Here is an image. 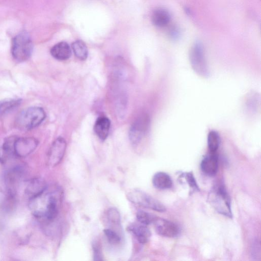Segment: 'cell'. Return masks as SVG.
Instances as JSON below:
<instances>
[{
	"label": "cell",
	"mask_w": 261,
	"mask_h": 261,
	"mask_svg": "<svg viewBox=\"0 0 261 261\" xmlns=\"http://www.w3.org/2000/svg\"><path fill=\"white\" fill-rule=\"evenodd\" d=\"M136 218L140 224L148 225L153 223L157 217L151 214L141 210L138 211Z\"/></svg>",
	"instance_id": "obj_23"
},
{
	"label": "cell",
	"mask_w": 261,
	"mask_h": 261,
	"mask_svg": "<svg viewBox=\"0 0 261 261\" xmlns=\"http://www.w3.org/2000/svg\"><path fill=\"white\" fill-rule=\"evenodd\" d=\"M170 19L169 12L163 8L155 9L151 15V20L153 24L159 28L166 26L169 23Z\"/></svg>",
	"instance_id": "obj_16"
},
{
	"label": "cell",
	"mask_w": 261,
	"mask_h": 261,
	"mask_svg": "<svg viewBox=\"0 0 261 261\" xmlns=\"http://www.w3.org/2000/svg\"><path fill=\"white\" fill-rule=\"evenodd\" d=\"M153 223L156 232L161 236L175 238L180 233L179 227L170 220L157 217Z\"/></svg>",
	"instance_id": "obj_11"
},
{
	"label": "cell",
	"mask_w": 261,
	"mask_h": 261,
	"mask_svg": "<svg viewBox=\"0 0 261 261\" xmlns=\"http://www.w3.org/2000/svg\"><path fill=\"white\" fill-rule=\"evenodd\" d=\"M220 137L218 133L214 130L210 131L207 135V146L210 152L215 153L220 145Z\"/></svg>",
	"instance_id": "obj_21"
},
{
	"label": "cell",
	"mask_w": 261,
	"mask_h": 261,
	"mask_svg": "<svg viewBox=\"0 0 261 261\" xmlns=\"http://www.w3.org/2000/svg\"><path fill=\"white\" fill-rule=\"evenodd\" d=\"M109 221L114 225H119L120 223V215L119 212L115 208H110L107 213Z\"/></svg>",
	"instance_id": "obj_25"
},
{
	"label": "cell",
	"mask_w": 261,
	"mask_h": 261,
	"mask_svg": "<svg viewBox=\"0 0 261 261\" xmlns=\"http://www.w3.org/2000/svg\"><path fill=\"white\" fill-rule=\"evenodd\" d=\"M45 117V112L42 108L31 107L22 110L17 115L15 124L21 130H30L41 124Z\"/></svg>",
	"instance_id": "obj_2"
},
{
	"label": "cell",
	"mask_w": 261,
	"mask_h": 261,
	"mask_svg": "<svg viewBox=\"0 0 261 261\" xmlns=\"http://www.w3.org/2000/svg\"><path fill=\"white\" fill-rule=\"evenodd\" d=\"M111 122L110 120L106 117L98 118L94 126V130L97 137L103 141L107 138Z\"/></svg>",
	"instance_id": "obj_15"
},
{
	"label": "cell",
	"mask_w": 261,
	"mask_h": 261,
	"mask_svg": "<svg viewBox=\"0 0 261 261\" xmlns=\"http://www.w3.org/2000/svg\"><path fill=\"white\" fill-rule=\"evenodd\" d=\"M127 197L132 202L159 212L166 211L164 205L146 193L139 190L129 192Z\"/></svg>",
	"instance_id": "obj_6"
},
{
	"label": "cell",
	"mask_w": 261,
	"mask_h": 261,
	"mask_svg": "<svg viewBox=\"0 0 261 261\" xmlns=\"http://www.w3.org/2000/svg\"><path fill=\"white\" fill-rule=\"evenodd\" d=\"M46 190L29 199V207L35 217L50 221L57 216L59 197L56 191L46 192Z\"/></svg>",
	"instance_id": "obj_1"
},
{
	"label": "cell",
	"mask_w": 261,
	"mask_h": 261,
	"mask_svg": "<svg viewBox=\"0 0 261 261\" xmlns=\"http://www.w3.org/2000/svg\"><path fill=\"white\" fill-rule=\"evenodd\" d=\"M152 184L156 189L165 190L172 187V180L170 176L166 173L158 172L153 176Z\"/></svg>",
	"instance_id": "obj_17"
},
{
	"label": "cell",
	"mask_w": 261,
	"mask_h": 261,
	"mask_svg": "<svg viewBox=\"0 0 261 261\" xmlns=\"http://www.w3.org/2000/svg\"><path fill=\"white\" fill-rule=\"evenodd\" d=\"M50 51L51 56L58 60H66L69 59L71 55L70 47L64 41L55 44Z\"/></svg>",
	"instance_id": "obj_14"
},
{
	"label": "cell",
	"mask_w": 261,
	"mask_h": 261,
	"mask_svg": "<svg viewBox=\"0 0 261 261\" xmlns=\"http://www.w3.org/2000/svg\"><path fill=\"white\" fill-rule=\"evenodd\" d=\"M47 189V185L41 177H35L30 180L24 192L29 199L43 193Z\"/></svg>",
	"instance_id": "obj_12"
},
{
	"label": "cell",
	"mask_w": 261,
	"mask_h": 261,
	"mask_svg": "<svg viewBox=\"0 0 261 261\" xmlns=\"http://www.w3.org/2000/svg\"><path fill=\"white\" fill-rule=\"evenodd\" d=\"M94 259L95 260H102V254L100 250V248L96 244L93 246Z\"/></svg>",
	"instance_id": "obj_27"
},
{
	"label": "cell",
	"mask_w": 261,
	"mask_h": 261,
	"mask_svg": "<svg viewBox=\"0 0 261 261\" xmlns=\"http://www.w3.org/2000/svg\"><path fill=\"white\" fill-rule=\"evenodd\" d=\"M200 167L203 172L206 175H215L218 168V157L216 152H211L206 155L201 161Z\"/></svg>",
	"instance_id": "obj_13"
},
{
	"label": "cell",
	"mask_w": 261,
	"mask_h": 261,
	"mask_svg": "<svg viewBox=\"0 0 261 261\" xmlns=\"http://www.w3.org/2000/svg\"><path fill=\"white\" fill-rule=\"evenodd\" d=\"M103 232L110 244L116 245L120 243L121 240L120 236L113 230L106 229L103 230Z\"/></svg>",
	"instance_id": "obj_24"
},
{
	"label": "cell",
	"mask_w": 261,
	"mask_h": 261,
	"mask_svg": "<svg viewBox=\"0 0 261 261\" xmlns=\"http://www.w3.org/2000/svg\"><path fill=\"white\" fill-rule=\"evenodd\" d=\"M72 49L77 58L85 60L88 57V49L85 43L82 40H76L71 45Z\"/></svg>",
	"instance_id": "obj_20"
},
{
	"label": "cell",
	"mask_w": 261,
	"mask_h": 261,
	"mask_svg": "<svg viewBox=\"0 0 261 261\" xmlns=\"http://www.w3.org/2000/svg\"><path fill=\"white\" fill-rule=\"evenodd\" d=\"M66 148V142L62 137L57 138L51 145L47 156V163L50 167L58 165L62 161Z\"/></svg>",
	"instance_id": "obj_7"
},
{
	"label": "cell",
	"mask_w": 261,
	"mask_h": 261,
	"mask_svg": "<svg viewBox=\"0 0 261 261\" xmlns=\"http://www.w3.org/2000/svg\"><path fill=\"white\" fill-rule=\"evenodd\" d=\"M16 137H10L5 140L2 146V159L4 161L15 155L14 141Z\"/></svg>",
	"instance_id": "obj_19"
},
{
	"label": "cell",
	"mask_w": 261,
	"mask_h": 261,
	"mask_svg": "<svg viewBox=\"0 0 261 261\" xmlns=\"http://www.w3.org/2000/svg\"><path fill=\"white\" fill-rule=\"evenodd\" d=\"M38 141L33 137H16L14 141V152L17 156L24 157L37 148Z\"/></svg>",
	"instance_id": "obj_10"
},
{
	"label": "cell",
	"mask_w": 261,
	"mask_h": 261,
	"mask_svg": "<svg viewBox=\"0 0 261 261\" xmlns=\"http://www.w3.org/2000/svg\"><path fill=\"white\" fill-rule=\"evenodd\" d=\"M130 230L135 234L138 241L141 244L148 242L151 237V232L147 225H135L130 227Z\"/></svg>",
	"instance_id": "obj_18"
},
{
	"label": "cell",
	"mask_w": 261,
	"mask_h": 261,
	"mask_svg": "<svg viewBox=\"0 0 261 261\" xmlns=\"http://www.w3.org/2000/svg\"><path fill=\"white\" fill-rule=\"evenodd\" d=\"M33 42L29 34L23 31L13 37L12 41V55L17 62L29 59L33 52Z\"/></svg>",
	"instance_id": "obj_3"
},
{
	"label": "cell",
	"mask_w": 261,
	"mask_h": 261,
	"mask_svg": "<svg viewBox=\"0 0 261 261\" xmlns=\"http://www.w3.org/2000/svg\"><path fill=\"white\" fill-rule=\"evenodd\" d=\"M208 200L218 213L232 217L230 199L223 185H219L212 190L209 193Z\"/></svg>",
	"instance_id": "obj_4"
},
{
	"label": "cell",
	"mask_w": 261,
	"mask_h": 261,
	"mask_svg": "<svg viewBox=\"0 0 261 261\" xmlns=\"http://www.w3.org/2000/svg\"><path fill=\"white\" fill-rule=\"evenodd\" d=\"M189 60L193 70L199 76L207 77L209 70L205 58L203 47L200 42H195L189 52Z\"/></svg>",
	"instance_id": "obj_5"
},
{
	"label": "cell",
	"mask_w": 261,
	"mask_h": 261,
	"mask_svg": "<svg viewBox=\"0 0 261 261\" xmlns=\"http://www.w3.org/2000/svg\"><path fill=\"white\" fill-rule=\"evenodd\" d=\"M150 119L148 115L143 114L132 124L129 132L130 141L134 144L139 142L148 129Z\"/></svg>",
	"instance_id": "obj_8"
},
{
	"label": "cell",
	"mask_w": 261,
	"mask_h": 261,
	"mask_svg": "<svg viewBox=\"0 0 261 261\" xmlns=\"http://www.w3.org/2000/svg\"><path fill=\"white\" fill-rule=\"evenodd\" d=\"M185 179L188 182L189 187L193 190V191H198L199 187L197 185L196 181L193 176V174L192 172H188L185 173Z\"/></svg>",
	"instance_id": "obj_26"
},
{
	"label": "cell",
	"mask_w": 261,
	"mask_h": 261,
	"mask_svg": "<svg viewBox=\"0 0 261 261\" xmlns=\"http://www.w3.org/2000/svg\"><path fill=\"white\" fill-rule=\"evenodd\" d=\"M169 33H170V36L173 38L175 39V38L178 37L179 32L175 28H174L172 29H171Z\"/></svg>",
	"instance_id": "obj_28"
},
{
	"label": "cell",
	"mask_w": 261,
	"mask_h": 261,
	"mask_svg": "<svg viewBox=\"0 0 261 261\" xmlns=\"http://www.w3.org/2000/svg\"><path fill=\"white\" fill-rule=\"evenodd\" d=\"M21 102L20 99H11L0 101V115L5 114L17 107Z\"/></svg>",
	"instance_id": "obj_22"
},
{
	"label": "cell",
	"mask_w": 261,
	"mask_h": 261,
	"mask_svg": "<svg viewBox=\"0 0 261 261\" xmlns=\"http://www.w3.org/2000/svg\"><path fill=\"white\" fill-rule=\"evenodd\" d=\"M24 174V170L21 166L12 168L5 173L4 181L9 194L15 195Z\"/></svg>",
	"instance_id": "obj_9"
}]
</instances>
